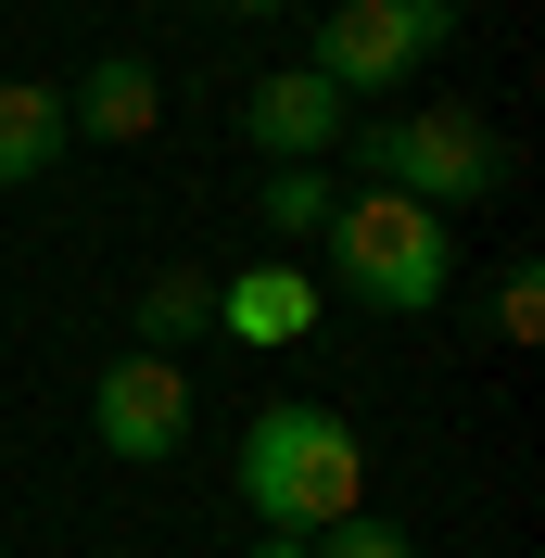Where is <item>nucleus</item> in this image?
Returning a JSON list of instances; mask_svg holds the SVG:
<instances>
[{"label": "nucleus", "mask_w": 545, "mask_h": 558, "mask_svg": "<svg viewBox=\"0 0 545 558\" xmlns=\"http://www.w3.org/2000/svg\"><path fill=\"white\" fill-rule=\"evenodd\" d=\"M432 13H457V0H432Z\"/></svg>", "instance_id": "obj_16"}, {"label": "nucleus", "mask_w": 545, "mask_h": 558, "mask_svg": "<svg viewBox=\"0 0 545 558\" xmlns=\"http://www.w3.org/2000/svg\"><path fill=\"white\" fill-rule=\"evenodd\" d=\"M305 558H419L407 533L380 521V508H355V521H330V533H305Z\"/></svg>", "instance_id": "obj_12"}, {"label": "nucleus", "mask_w": 545, "mask_h": 558, "mask_svg": "<svg viewBox=\"0 0 545 558\" xmlns=\"http://www.w3.org/2000/svg\"><path fill=\"white\" fill-rule=\"evenodd\" d=\"M229 13H279V0H229Z\"/></svg>", "instance_id": "obj_15"}, {"label": "nucleus", "mask_w": 545, "mask_h": 558, "mask_svg": "<svg viewBox=\"0 0 545 558\" xmlns=\"http://www.w3.org/2000/svg\"><path fill=\"white\" fill-rule=\"evenodd\" d=\"M444 38V13L432 0H342L330 13V38H317L305 64L330 76L342 102H355V89H393V76H419V51H432Z\"/></svg>", "instance_id": "obj_4"}, {"label": "nucleus", "mask_w": 545, "mask_h": 558, "mask_svg": "<svg viewBox=\"0 0 545 558\" xmlns=\"http://www.w3.org/2000/svg\"><path fill=\"white\" fill-rule=\"evenodd\" d=\"M368 153V191H407V204H482L495 178H508V153H495V128H482L470 102H432V114H393V128L355 140Z\"/></svg>", "instance_id": "obj_3"}, {"label": "nucleus", "mask_w": 545, "mask_h": 558, "mask_svg": "<svg viewBox=\"0 0 545 558\" xmlns=\"http://www.w3.org/2000/svg\"><path fill=\"white\" fill-rule=\"evenodd\" d=\"M495 330H508V343H545V279H533V267L495 279Z\"/></svg>", "instance_id": "obj_13"}, {"label": "nucleus", "mask_w": 545, "mask_h": 558, "mask_svg": "<svg viewBox=\"0 0 545 558\" xmlns=\"http://www.w3.org/2000/svg\"><path fill=\"white\" fill-rule=\"evenodd\" d=\"M254 558H305V533H267V546H254Z\"/></svg>", "instance_id": "obj_14"}, {"label": "nucleus", "mask_w": 545, "mask_h": 558, "mask_svg": "<svg viewBox=\"0 0 545 558\" xmlns=\"http://www.w3.org/2000/svg\"><path fill=\"white\" fill-rule=\"evenodd\" d=\"M216 317H229L241 343H305L317 330V279L305 267H241V279H216Z\"/></svg>", "instance_id": "obj_8"}, {"label": "nucleus", "mask_w": 545, "mask_h": 558, "mask_svg": "<svg viewBox=\"0 0 545 558\" xmlns=\"http://www.w3.org/2000/svg\"><path fill=\"white\" fill-rule=\"evenodd\" d=\"M241 128L267 140V166H317V153L342 140V89L317 64H267L254 89H241Z\"/></svg>", "instance_id": "obj_6"}, {"label": "nucleus", "mask_w": 545, "mask_h": 558, "mask_svg": "<svg viewBox=\"0 0 545 558\" xmlns=\"http://www.w3.org/2000/svg\"><path fill=\"white\" fill-rule=\"evenodd\" d=\"M64 128H76V140H153V128H166V76L140 64V51H102V64L76 76Z\"/></svg>", "instance_id": "obj_7"}, {"label": "nucleus", "mask_w": 545, "mask_h": 558, "mask_svg": "<svg viewBox=\"0 0 545 558\" xmlns=\"http://www.w3.org/2000/svg\"><path fill=\"white\" fill-rule=\"evenodd\" d=\"M241 508L267 533H330L368 508V445H355V418L330 407H254L241 432Z\"/></svg>", "instance_id": "obj_1"}, {"label": "nucleus", "mask_w": 545, "mask_h": 558, "mask_svg": "<svg viewBox=\"0 0 545 558\" xmlns=\"http://www.w3.org/2000/svg\"><path fill=\"white\" fill-rule=\"evenodd\" d=\"M204 317H216V279H204V267H166V279H140V355L191 343Z\"/></svg>", "instance_id": "obj_10"}, {"label": "nucleus", "mask_w": 545, "mask_h": 558, "mask_svg": "<svg viewBox=\"0 0 545 558\" xmlns=\"http://www.w3.org/2000/svg\"><path fill=\"white\" fill-rule=\"evenodd\" d=\"M330 267L355 305L380 317H432L444 279H457V254H444V216L407 204V191H355V204H330Z\"/></svg>", "instance_id": "obj_2"}, {"label": "nucleus", "mask_w": 545, "mask_h": 558, "mask_svg": "<svg viewBox=\"0 0 545 558\" xmlns=\"http://www.w3.org/2000/svg\"><path fill=\"white\" fill-rule=\"evenodd\" d=\"M89 432H102V457H178L191 445V368L178 355H114L102 393H89Z\"/></svg>", "instance_id": "obj_5"}, {"label": "nucleus", "mask_w": 545, "mask_h": 558, "mask_svg": "<svg viewBox=\"0 0 545 558\" xmlns=\"http://www.w3.org/2000/svg\"><path fill=\"white\" fill-rule=\"evenodd\" d=\"M64 89H38V76H0V191L13 178H38V166H64Z\"/></svg>", "instance_id": "obj_9"}, {"label": "nucleus", "mask_w": 545, "mask_h": 558, "mask_svg": "<svg viewBox=\"0 0 545 558\" xmlns=\"http://www.w3.org/2000/svg\"><path fill=\"white\" fill-rule=\"evenodd\" d=\"M330 204H342V191H330L317 166H267V229H279V242H305V229H330Z\"/></svg>", "instance_id": "obj_11"}]
</instances>
